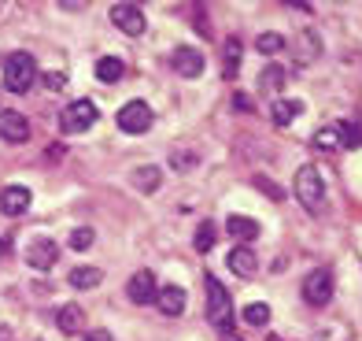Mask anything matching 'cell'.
<instances>
[{
    "label": "cell",
    "mask_w": 362,
    "mask_h": 341,
    "mask_svg": "<svg viewBox=\"0 0 362 341\" xmlns=\"http://www.w3.org/2000/svg\"><path fill=\"white\" fill-rule=\"evenodd\" d=\"M240 52H244L240 38H229V41H226V56H222V71H226V78H237V71H240Z\"/></svg>",
    "instance_id": "603a6c76"
},
{
    "label": "cell",
    "mask_w": 362,
    "mask_h": 341,
    "mask_svg": "<svg viewBox=\"0 0 362 341\" xmlns=\"http://www.w3.org/2000/svg\"><path fill=\"white\" fill-rule=\"evenodd\" d=\"M100 279H104L100 267H74L67 282H71L74 289H93V286H100Z\"/></svg>",
    "instance_id": "cb8c5ba5"
},
{
    "label": "cell",
    "mask_w": 362,
    "mask_h": 341,
    "mask_svg": "<svg viewBox=\"0 0 362 341\" xmlns=\"http://www.w3.org/2000/svg\"><path fill=\"white\" fill-rule=\"evenodd\" d=\"M226 230L233 234L237 241H252V237H259V223L248 219V216H229L226 219Z\"/></svg>",
    "instance_id": "2e32d148"
},
{
    "label": "cell",
    "mask_w": 362,
    "mask_h": 341,
    "mask_svg": "<svg viewBox=\"0 0 362 341\" xmlns=\"http://www.w3.org/2000/svg\"><path fill=\"white\" fill-rule=\"evenodd\" d=\"M30 189L26 186H4L0 189V212L4 216H11V219H19V216H26L30 212Z\"/></svg>",
    "instance_id": "9c48e42d"
},
{
    "label": "cell",
    "mask_w": 362,
    "mask_h": 341,
    "mask_svg": "<svg viewBox=\"0 0 362 341\" xmlns=\"http://www.w3.org/2000/svg\"><path fill=\"white\" fill-rule=\"evenodd\" d=\"M96 241V234H93V226H74L71 230V237H67V245L74 249V252H86L89 245Z\"/></svg>",
    "instance_id": "f1b7e54d"
},
{
    "label": "cell",
    "mask_w": 362,
    "mask_h": 341,
    "mask_svg": "<svg viewBox=\"0 0 362 341\" xmlns=\"http://www.w3.org/2000/svg\"><path fill=\"white\" fill-rule=\"evenodd\" d=\"M111 23L122 30L129 38H141L144 34V11L137 4H115L111 8Z\"/></svg>",
    "instance_id": "52a82bcc"
},
{
    "label": "cell",
    "mask_w": 362,
    "mask_h": 341,
    "mask_svg": "<svg viewBox=\"0 0 362 341\" xmlns=\"http://www.w3.org/2000/svg\"><path fill=\"white\" fill-rule=\"evenodd\" d=\"M215 241H218V226L204 219L200 226H196V234H192V245H196V252H211V249H215Z\"/></svg>",
    "instance_id": "7402d4cb"
},
{
    "label": "cell",
    "mask_w": 362,
    "mask_h": 341,
    "mask_svg": "<svg viewBox=\"0 0 362 341\" xmlns=\"http://www.w3.org/2000/svg\"><path fill=\"white\" fill-rule=\"evenodd\" d=\"M255 48H259V52H267V56L285 52V38H281V34H259V38H255Z\"/></svg>",
    "instance_id": "f546056e"
},
{
    "label": "cell",
    "mask_w": 362,
    "mask_h": 341,
    "mask_svg": "<svg viewBox=\"0 0 362 341\" xmlns=\"http://www.w3.org/2000/svg\"><path fill=\"white\" fill-rule=\"evenodd\" d=\"M318 52H322V41H318V34H315V30H303V34L296 38V56H300V63L318 60Z\"/></svg>",
    "instance_id": "d6986e66"
},
{
    "label": "cell",
    "mask_w": 362,
    "mask_h": 341,
    "mask_svg": "<svg viewBox=\"0 0 362 341\" xmlns=\"http://www.w3.org/2000/svg\"><path fill=\"white\" fill-rule=\"evenodd\" d=\"M233 104H237L240 111H248V108H252V96H244V93H237V96H233Z\"/></svg>",
    "instance_id": "d6a6232c"
},
{
    "label": "cell",
    "mask_w": 362,
    "mask_h": 341,
    "mask_svg": "<svg viewBox=\"0 0 362 341\" xmlns=\"http://www.w3.org/2000/svg\"><path fill=\"white\" fill-rule=\"evenodd\" d=\"M300 294H303V301H307L310 308H325L329 301H333V271H329V267H315V271L303 279Z\"/></svg>",
    "instance_id": "277c9868"
},
{
    "label": "cell",
    "mask_w": 362,
    "mask_h": 341,
    "mask_svg": "<svg viewBox=\"0 0 362 341\" xmlns=\"http://www.w3.org/2000/svg\"><path fill=\"white\" fill-rule=\"evenodd\" d=\"M37 82V63L30 52H11L4 60V86L11 93H26L30 86Z\"/></svg>",
    "instance_id": "6da1fadb"
},
{
    "label": "cell",
    "mask_w": 362,
    "mask_h": 341,
    "mask_svg": "<svg viewBox=\"0 0 362 341\" xmlns=\"http://www.w3.org/2000/svg\"><path fill=\"white\" fill-rule=\"evenodd\" d=\"M204 286H207V319L215 323L218 330H226V327H229V319H233V301H229L226 286L215 279V274H207Z\"/></svg>",
    "instance_id": "3957f363"
},
{
    "label": "cell",
    "mask_w": 362,
    "mask_h": 341,
    "mask_svg": "<svg viewBox=\"0 0 362 341\" xmlns=\"http://www.w3.org/2000/svg\"><path fill=\"white\" fill-rule=\"evenodd\" d=\"M303 111V104L300 101H274V108H270V119H274V126H288L296 116Z\"/></svg>",
    "instance_id": "44dd1931"
},
{
    "label": "cell",
    "mask_w": 362,
    "mask_h": 341,
    "mask_svg": "<svg viewBox=\"0 0 362 341\" xmlns=\"http://www.w3.org/2000/svg\"><path fill=\"white\" fill-rule=\"evenodd\" d=\"M196 160H200V156H196V149H174V152H170V167H174L177 174H185V171L196 167Z\"/></svg>",
    "instance_id": "83f0119b"
},
{
    "label": "cell",
    "mask_w": 362,
    "mask_h": 341,
    "mask_svg": "<svg viewBox=\"0 0 362 341\" xmlns=\"http://www.w3.org/2000/svg\"><path fill=\"white\" fill-rule=\"evenodd\" d=\"M126 74V63L119 60V56H100L96 60V78H100V82H119V78Z\"/></svg>",
    "instance_id": "ac0fdd59"
},
{
    "label": "cell",
    "mask_w": 362,
    "mask_h": 341,
    "mask_svg": "<svg viewBox=\"0 0 362 341\" xmlns=\"http://www.w3.org/2000/svg\"><path fill=\"white\" fill-rule=\"evenodd\" d=\"M170 67H174L181 78H200V74H204V56L196 52V48L181 45V48H174V52H170Z\"/></svg>",
    "instance_id": "30bf717a"
},
{
    "label": "cell",
    "mask_w": 362,
    "mask_h": 341,
    "mask_svg": "<svg viewBox=\"0 0 362 341\" xmlns=\"http://www.w3.org/2000/svg\"><path fill=\"white\" fill-rule=\"evenodd\" d=\"M229 271L237 274V279H255V271H259V259L248 245H237L233 252H229Z\"/></svg>",
    "instance_id": "4fadbf2b"
},
{
    "label": "cell",
    "mask_w": 362,
    "mask_h": 341,
    "mask_svg": "<svg viewBox=\"0 0 362 341\" xmlns=\"http://www.w3.org/2000/svg\"><path fill=\"white\" fill-rule=\"evenodd\" d=\"M56 327L63 334H78L81 327H86V312H81L78 304H63L59 312H56Z\"/></svg>",
    "instance_id": "9a60e30c"
},
{
    "label": "cell",
    "mask_w": 362,
    "mask_h": 341,
    "mask_svg": "<svg viewBox=\"0 0 362 341\" xmlns=\"http://www.w3.org/2000/svg\"><path fill=\"white\" fill-rule=\"evenodd\" d=\"M267 341H285V337H267Z\"/></svg>",
    "instance_id": "8d00e7d4"
},
{
    "label": "cell",
    "mask_w": 362,
    "mask_h": 341,
    "mask_svg": "<svg viewBox=\"0 0 362 341\" xmlns=\"http://www.w3.org/2000/svg\"><path fill=\"white\" fill-rule=\"evenodd\" d=\"M255 182H259L262 189H267V193H270V197H277V186H270V182H267V178H255Z\"/></svg>",
    "instance_id": "836d02e7"
},
{
    "label": "cell",
    "mask_w": 362,
    "mask_h": 341,
    "mask_svg": "<svg viewBox=\"0 0 362 341\" xmlns=\"http://www.w3.org/2000/svg\"><path fill=\"white\" fill-rule=\"evenodd\" d=\"M240 319H244V327H267V323H270V308L267 304H248L240 312Z\"/></svg>",
    "instance_id": "4316f807"
},
{
    "label": "cell",
    "mask_w": 362,
    "mask_h": 341,
    "mask_svg": "<svg viewBox=\"0 0 362 341\" xmlns=\"http://www.w3.org/2000/svg\"><path fill=\"white\" fill-rule=\"evenodd\" d=\"M86 341H115V337H111L107 330H89V334H86Z\"/></svg>",
    "instance_id": "1f68e13d"
},
{
    "label": "cell",
    "mask_w": 362,
    "mask_h": 341,
    "mask_svg": "<svg viewBox=\"0 0 362 341\" xmlns=\"http://www.w3.org/2000/svg\"><path fill=\"white\" fill-rule=\"evenodd\" d=\"M41 86L52 89V93H59L63 86H67V74H63V71H45V74H41Z\"/></svg>",
    "instance_id": "4dcf8cb0"
},
{
    "label": "cell",
    "mask_w": 362,
    "mask_h": 341,
    "mask_svg": "<svg viewBox=\"0 0 362 341\" xmlns=\"http://www.w3.org/2000/svg\"><path fill=\"white\" fill-rule=\"evenodd\" d=\"M93 123H96V104L93 101H74V104L63 108V116H59L63 134H86Z\"/></svg>",
    "instance_id": "5b68a950"
},
{
    "label": "cell",
    "mask_w": 362,
    "mask_h": 341,
    "mask_svg": "<svg viewBox=\"0 0 362 341\" xmlns=\"http://www.w3.org/2000/svg\"><path fill=\"white\" fill-rule=\"evenodd\" d=\"M126 294H129V301H134V304H156V297H159L156 274H152V271H137L134 279H129Z\"/></svg>",
    "instance_id": "ba28073f"
},
{
    "label": "cell",
    "mask_w": 362,
    "mask_h": 341,
    "mask_svg": "<svg viewBox=\"0 0 362 341\" xmlns=\"http://www.w3.org/2000/svg\"><path fill=\"white\" fill-rule=\"evenodd\" d=\"M296 197H300V204L303 208H322V201H325V182H322V171L315 167V164H307V167H300L296 171Z\"/></svg>",
    "instance_id": "7a4b0ae2"
},
{
    "label": "cell",
    "mask_w": 362,
    "mask_h": 341,
    "mask_svg": "<svg viewBox=\"0 0 362 341\" xmlns=\"http://www.w3.org/2000/svg\"><path fill=\"white\" fill-rule=\"evenodd\" d=\"M156 304H159L163 315H181V312H185V289H181V286H159Z\"/></svg>",
    "instance_id": "5bb4252c"
},
{
    "label": "cell",
    "mask_w": 362,
    "mask_h": 341,
    "mask_svg": "<svg viewBox=\"0 0 362 341\" xmlns=\"http://www.w3.org/2000/svg\"><path fill=\"white\" fill-rule=\"evenodd\" d=\"M337 130H340L344 149H362V119H344Z\"/></svg>",
    "instance_id": "d4e9b609"
},
{
    "label": "cell",
    "mask_w": 362,
    "mask_h": 341,
    "mask_svg": "<svg viewBox=\"0 0 362 341\" xmlns=\"http://www.w3.org/2000/svg\"><path fill=\"white\" fill-rule=\"evenodd\" d=\"M222 341H240V337H237L233 330H229V327H226V330H222Z\"/></svg>",
    "instance_id": "e575fe53"
},
{
    "label": "cell",
    "mask_w": 362,
    "mask_h": 341,
    "mask_svg": "<svg viewBox=\"0 0 362 341\" xmlns=\"http://www.w3.org/2000/svg\"><path fill=\"white\" fill-rule=\"evenodd\" d=\"M134 186H137L141 193H156V189L163 186V171H159L156 164L137 167V171H134Z\"/></svg>",
    "instance_id": "e0dca14e"
},
{
    "label": "cell",
    "mask_w": 362,
    "mask_h": 341,
    "mask_svg": "<svg viewBox=\"0 0 362 341\" xmlns=\"http://www.w3.org/2000/svg\"><path fill=\"white\" fill-rule=\"evenodd\" d=\"M315 149H318V152H337V149H344L340 130H337V126H322L318 134H315Z\"/></svg>",
    "instance_id": "484cf974"
},
{
    "label": "cell",
    "mask_w": 362,
    "mask_h": 341,
    "mask_svg": "<svg viewBox=\"0 0 362 341\" xmlns=\"http://www.w3.org/2000/svg\"><path fill=\"white\" fill-rule=\"evenodd\" d=\"M285 82H288V71L277 67V63H270V67L259 74V89H262V93H281Z\"/></svg>",
    "instance_id": "ffe728a7"
},
{
    "label": "cell",
    "mask_w": 362,
    "mask_h": 341,
    "mask_svg": "<svg viewBox=\"0 0 362 341\" xmlns=\"http://www.w3.org/2000/svg\"><path fill=\"white\" fill-rule=\"evenodd\" d=\"M8 252V241H0V256H4Z\"/></svg>",
    "instance_id": "d590c367"
},
{
    "label": "cell",
    "mask_w": 362,
    "mask_h": 341,
    "mask_svg": "<svg viewBox=\"0 0 362 341\" xmlns=\"http://www.w3.org/2000/svg\"><path fill=\"white\" fill-rule=\"evenodd\" d=\"M152 123H156V116L144 101H129L119 111V130H126V134H144V130H152Z\"/></svg>",
    "instance_id": "8992f818"
},
{
    "label": "cell",
    "mask_w": 362,
    "mask_h": 341,
    "mask_svg": "<svg viewBox=\"0 0 362 341\" xmlns=\"http://www.w3.org/2000/svg\"><path fill=\"white\" fill-rule=\"evenodd\" d=\"M0 138L11 141V145H23L30 138L26 116H19V111H0Z\"/></svg>",
    "instance_id": "7c38bea8"
},
{
    "label": "cell",
    "mask_w": 362,
    "mask_h": 341,
    "mask_svg": "<svg viewBox=\"0 0 362 341\" xmlns=\"http://www.w3.org/2000/svg\"><path fill=\"white\" fill-rule=\"evenodd\" d=\"M56 259H59V245H56L52 237H37L34 245L26 249V264L34 267V271H48Z\"/></svg>",
    "instance_id": "8fae6325"
}]
</instances>
